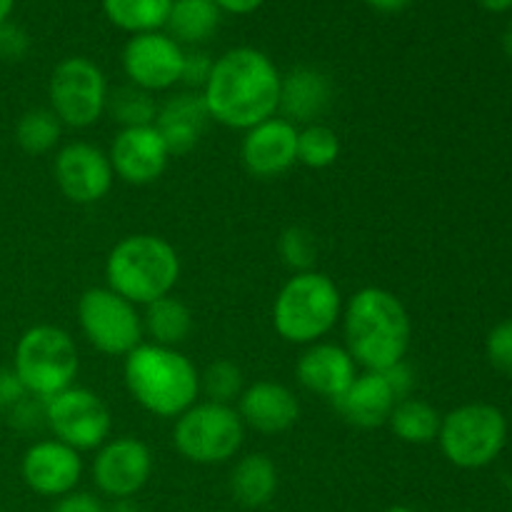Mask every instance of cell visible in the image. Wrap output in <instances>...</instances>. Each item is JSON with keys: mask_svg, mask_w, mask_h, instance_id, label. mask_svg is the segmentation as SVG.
I'll return each mask as SVG.
<instances>
[{"mask_svg": "<svg viewBox=\"0 0 512 512\" xmlns=\"http://www.w3.org/2000/svg\"><path fill=\"white\" fill-rule=\"evenodd\" d=\"M280 78L273 60L255 48H233L213 63L203 100L210 120L233 130H250L278 113Z\"/></svg>", "mask_w": 512, "mask_h": 512, "instance_id": "obj_1", "label": "cell"}, {"mask_svg": "<svg viewBox=\"0 0 512 512\" xmlns=\"http://www.w3.org/2000/svg\"><path fill=\"white\" fill-rule=\"evenodd\" d=\"M345 350L365 370H385L405 360L410 348V315L403 300L385 288L358 290L343 308Z\"/></svg>", "mask_w": 512, "mask_h": 512, "instance_id": "obj_2", "label": "cell"}, {"mask_svg": "<svg viewBox=\"0 0 512 512\" xmlns=\"http://www.w3.org/2000/svg\"><path fill=\"white\" fill-rule=\"evenodd\" d=\"M125 388L155 418H178L198 403L200 373L178 348L140 343L125 355Z\"/></svg>", "mask_w": 512, "mask_h": 512, "instance_id": "obj_3", "label": "cell"}, {"mask_svg": "<svg viewBox=\"0 0 512 512\" xmlns=\"http://www.w3.org/2000/svg\"><path fill=\"white\" fill-rule=\"evenodd\" d=\"M180 278L178 250L160 235H128L110 250L105 280L133 305H150L173 293Z\"/></svg>", "mask_w": 512, "mask_h": 512, "instance_id": "obj_4", "label": "cell"}, {"mask_svg": "<svg viewBox=\"0 0 512 512\" xmlns=\"http://www.w3.org/2000/svg\"><path fill=\"white\" fill-rule=\"evenodd\" d=\"M343 315V295L333 278L318 270L295 273L273 303V328L285 343H320Z\"/></svg>", "mask_w": 512, "mask_h": 512, "instance_id": "obj_5", "label": "cell"}, {"mask_svg": "<svg viewBox=\"0 0 512 512\" xmlns=\"http://www.w3.org/2000/svg\"><path fill=\"white\" fill-rule=\"evenodd\" d=\"M80 360L75 340L58 325H33L15 343L13 370L35 398H53L70 388Z\"/></svg>", "mask_w": 512, "mask_h": 512, "instance_id": "obj_6", "label": "cell"}, {"mask_svg": "<svg viewBox=\"0 0 512 512\" xmlns=\"http://www.w3.org/2000/svg\"><path fill=\"white\" fill-rule=\"evenodd\" d=\"M245 440V423L233 405L195 403L178 415L173 445L185 460L198 465H218L235 458Z\"/></svg>", "mask_w": 512, "mask_h": 512, "instance_id": "obj_7", "label": "cell"}, {"mask_svg": "<svg viewBox=\"0 0 512 512\" xmlns=\"http://www.w3.org/2000/svg\"><path fill=\"white\" fill-rule=\"evenodd\" d=\"M440 450L453 465L478 470L493 463L508 440V423L495 405H460L440 423Z\"/></svg>", "mask_w": 512, "mask_h": 512, "instance_id": "obj_8", "label": "cell"}, {"mask_svg": "<svg viewBox=\"0 0 512 512\" xmlns=\"http://www.w3.org/2000/svg\"><path fill=\"white\" fill-rule=\"evenodd\" d=\"M50 110L63 125L75 130L98 123L108 105V80L103 70L83 55H73L55 65L48 83Z\"/></svg>", "mask_w": 512, "mask_h": 512, "instance_id": "obj_9", "label": "cell"}, {"mask_svg": "<svg viewBox=\"0 0 512 512\" xmlns=\"http://www.w3.org/2000/svg\"><path fill=\"white\" fill-rule=\"evenodd\" d=\"M78 323L88 343L113 358H125L145 335L138 308L110 288H90L80 295Z\"/></svg>", "mask_w": 512, "mask_h": 512, "instance_id": "obj_10", "label": "cell"}, {"mask_svg": "<svg viewBox=\"0 0 512 512\" xmlns=\"http://www.w3.org/2000/svg\"><path fill=\"white\" fill-rule=\"evenodd\" d=\"M45 423L53 430L55 440L78 453L98 450L105 440H110L113 428V418L103 398L78 385H70L63 393L45 400Z\"/></svg>", "mask_w": 512, "mask_h": 512, "instance_id": "obj_11", "label": "cell"}, {"mask_svg": "<svg viewBox=\"0 0 512 512\" xmlns=\"http://www.w3.org/2000/svg\"><path fill=\"white\" fill-rule=\"evenodd\" d=\"M153 473V455L143 440L133 435L105 440L93 460V480L103 495L125 500L138 495Z\"/></svg>", "mask_w": 512, "mask_h": 512, "instance_id": "obj_12", "label": "cell"}, {"mask_svg": "<svg viewBox=\"0 0 512 512\" xmlns=\"http://www.w3.org/2000/svg\"><path fill=\"white\" fill-rule=\"evenodd\" d=\"M183 45L175 43L168 33H140L125 43L123 70L130 78V85L143 88L148 93L170 90L180 83L183 73Z\"/></svg>", "mask_w": 512, "mask_h": 512, "instance_id": "obj_13", "label": "cell"}, {"mask_svg": "<svg viewBox=\"0 0 512 512\" xmlns=\"http://www.w3.org/2000/svg\"><path fill=\"white\" fill-rule=\"evenodd\" d=\"M53 175L60 193L75 205H90L103 200L110 193L115 178L108 153L95 148L93 143H83V140H75L58 150Z\"/></svg>", "mask_w": 512, "mask_h": 512, "instance_id": "obj_14", "label": "cell"}, {"mask_svg": "<svg viewBox=\"0 0 512 512\" xmlns=\"http://www.w3.org/2000/svg\"><path fill=\"white\" fill-rule=\"evenodd\" d=\"M20 475L35 495L63 498L73 493L83 478V458L60 440H38L25 450Z\"/></svg>", "mask_w": 512, "mask_h": 512, "instance_id": "obj_15", "label": "cell"}, {"mask_svg": "<svg viewBox=\"0 0 512 512\" xmlns=\"http://www.w3.org/2000/svg\"><path fill=\"white\" fill-rule=\"evenodd\" d=\"M240 158L253 178H278L298 163V128L285 118H268L245 130Z\"/></svg>", "mask_w": 512, "mask_h": 512, "instance_id": "obj_16", "label": "cell"}, {"mask_svg": "<svg viewBox=\"0 0 512 512\" xmlns=\"http://www.w3.org/2000/svg\"><path fill=\"white\" fill-rule=\"evenodd\" d=\"M113 173L128 185H150L168 168V145L160 138L155 125L145 128H123L110 145Z\"/></svg>", "mask_w": 512, "mask_h": 512, "instance_id": "obj_17", "label": "cell"}, {"mask_svg": "<svg viewBox=\"0 0 512 512\" xmlns=\"http://www.w3.org/2000/svg\"><path fill=\"white\" fill-rule=\"evenodd\" d=\"M238 415L248 428L263 435H278L298 423L300 403L283 383L258 380L240 393Z\"/></svg>", "mask_w": 512, "mask_h": 512, "instance_id": "obj_18", "label": "cell"}, {"mask_svg": "<svg viewBox=\"0 0 512 512\" xmlns=\"http://www.w3.org/2000/svg\"><path fill=\"white\" fill-rule=\"evenodd\" d=\"M330 403H333L335 413L345 423L370 430L388 425V418L398 398H395L393 388H390L380 370H365V373L355 375L353 383L338 398L330 400Z\"/></svg>", "mask_w": 512, "mask_h": 512, "instance_id": "obj_19", "label": "cell"}, {"mask_svg": "<svg viewBox=\"0 0 512 512\" xmlns=\"http://www.w3.org/2000/svg\"><path fill=\"white\" fill-rule=\"evenodd\" d=\"M358 363L353 355L335 343H313L308 345L295 365L300 385L320 398L335 400L358 375Z\"/></svg>", "mask_w": 512, "mask_h": 512, "instance_id": "obj_20", "label": "cell"}, {"mask_svg": "<svg viewBox=\"0 0 512 512\" xmlns=\"http://www.w3.org/2000/svg\"><path fill=\"white\" fill-rule=\"evenodd\" d=\"M208 105H205L203 93H178L173 98L165 100L158 108V118H155V130L160 138L168 145L170 158L178 155H188L200 143L208 128Z\"/></svg>", "mask_w": 512, "mask_h": 512, "instance_id": "obj_21", "label": "cell"}, {"mask_svg": "<svg viewBox=\"0 0 512 512\" xmlns=\"http://www.w3.org/2000/svg\"><path fill=\"white\" fill-rule=\"evenodd\" d=\"M333 100V83L318 68L300 65L280 78L278 110L290 123H315Z\"/></svg>", "mask_w": 512, "mask_h": 512, "instance_id": "obj_22", "label": "cell"}, {"mask_svg": "<svg viewBox=\"0 0 512 512\" xmlns=\"http://www.w3.org/2000/svg\"><path fill=\"white\" fill-rule=\"evenodd\" d=\"M230 493L243 508H263L278 493V468L265 453H250L230 473Z\"/></svg>", "mask_w": 512, "mask_h": 512, "instance_id": "obj_23", "label": "cell"}, {"mask_svg": "<svg viewBox=\"0 0 512 512\" xmlns=\"http://www.w3.org/2000/svg\"><path fill=\"white\" fill-rule=\"evenodd\" d=\"M220 8L215 0H173L168 15V35L180 45H200L215 35L220 25Z\"/></svg>", "mask_w": 512, "mask_h": 512, "instance_id": "obj_24", "label": "cell"}, {"mask_svg": "<svg viewBox=\"0 0 512 512\" xmlns=\"http://www.w3.org/2000/svg\"><path fill=\"white\" fill-rule=\"evenodd\" d=\"M190 330H193V313L183 300L165 295V298L145 305L143 333H148L155 345L178 348L180 343L188 340Z\"/></svg>", "mask_w": 512, "mask_h": 512, "instance_id": "obj_25", "label": "cell"}, {"mask_svg": "<svg viewBox=\"0 0 512 512\" xmlns=\"http://www.w3.org/2000/svg\"><path fill=\"white\" fill-rule=\"evenodd\" d=\"M440 423H443V418H440L438 410L418 398L398 400L388 418L395 438L410 445L433 443L440 433Z\"/></svg>", "mask_w": 512, "mask_h": 512, "instance_id": "obj_26", "label": "cell"}, {"mask_svg": "<svg viewBox=\"0 0 512 512\" xmlns=\"http://www.w3.org/2000/svg\"><path fill=\"white\" fill-rule=\"evenodd\" d=\"M173 0H103V10L115 28L125 33H155L168 23Z\"/></svg>", "mask_w": 512, "mask_h": 512, "instance_id": "obj_27", "label": "cell"}, {"mask_svg": "<svg viewBox=\"0 0 512 512\" xmlns=\"http://www.w3.org/2000/svg\"><path fill=\"white\" fill-rule=\"evenodd\" d=\"M158 108L153 93L135 85H123V88L108 93V105L105 113L120 125V128H145V125H155L158 118Z\"/></svg>", "mask_w": 512, "mask_h": 512, "instance_id": "obj_28", "label": "cell"}, {"mask_svg": "<svg viewBox=\"0 0 512 512\" xmlns=\"http://www.w3.org/2000/svg\"><path fill=\"white\" fill-rule=\"evenodd\" d=\"M63 123L50 108H33L20 115L15 125V140L28 155H45L60 143Z\"/></svg>", "mask_w": 512, "mask_h": 512, "instance_id": "obj_29", "label": "cell"}, {"mask_svg": "<svg viewBox=\"0 0 512 512\" xmlns=\"http://www.w3.org/2000/svg\"><path fill=\"white\" fill-rule=\"evenodd\" d=\"M340 155V138L330 125L310 123L303 130H298V163L305 168L323 170L338 160Z\"/></svg>", "mask_w": 512, "mask_h": 512, "instance_id": "obj_30", "label": "cell"}, {"mask_svg": "<svg viewBox=\"0 0 512 512\" xmlns=\"http://www.w3.org/2000/svg\"><path fill=\"white\" fill-rule=\"evenodd\" d=\"M243 390V370L233 360H215L200 375V393H205L210 403L230 405Z\"/></svg>", "mask_w": 512, "mask_h": 512, "instance_id": "obj_31", "label": "cell"}, {"mask_svg": "<svg viewBox=\"0 0 512 512\" xmlns=\"http://www.w3.org/2000/svg\"><path fill=\"white\" fill-rule=\"evenodd\" d=\"M278 253L280 258H283V263L288 265L295 275V273H308V270H313L318 248H315V240L310 230L293 225V228H288L283 235H280Z\"/></svg>", "mask_w": 512, "mask_h": 512, "instance_id": "obj_32", "label": "cell"}, {"mask_svg": "<svg viewBox=\"0 0 512 512\" xmlns=\"http://www.w3.org/2000/svg\"><path fill=\"white\" fill-rule=\"evenodd\" d=\"M8 423L13 425L20 433H33V430H40L45 423V400L35 398V395H25L20 403H15L13 408L8 410Z\"/></svg>", "mask_w": 512, "mask_h": 512, "instance_id": "obj_33", "label": "cell"}, {"mask_svg": "<svg viewBox=\"0 0 512 512\" xmlns=\"http://www.w3.org/2000/svg\"><path fill=\"white\" fill-rule=\"evenodd\" d=\"M488 358L500 373L512 375V320H505L490 330Z\"/></svg>", "mask_w": 512, "mask_h": 512, "instance_id": "obj_34", "label": "cell"}, {"mask_svg": "<svg viewBox=\"0 0 512 512\" xmlns=\"http://www.w3.org/2000/svg\"><path fill=\"white\" fill-rule=\"evenodd\" d=\"M213 63L215 60L210 58L205 50H188L183 58V73H180V83H185L188 88L203 90L205 83H208L210 73H213Z\"/></svg>", "mask_w": 512, "mask_h": 512, "instance_id": "obj_35", "label": "cell"}, {"mask_svg": "<svg viewBox=\"0 0 512 512\" xmlns=\"http://www.w3.org/2000/svg\"><path fill=\"white\" fill-rule=\"evenodd\" d=\"M30 50V35L25 33L20 25L5 23L0 25V60L8 63H18L28 55Z\"/></svg>", "mask_w": 512, "mask_h": 512, "instance_id": "obj_36", "label": "cell"}, {"mask_svg": "<svg viewBox=\"0 0 512 512\" xmlns=\"http://www.w3.org/2000/svg\"><path fill=\"white\" fill-rule=\"evenodd\" d=\"M380 373L385 375L388 385L393 388L395 398H398V400L410 398V393H413V388H415V373H413V368L405 363V360H400V363H395V365H390V368L380 370Z\"/></svg>", "mask_w": 512, "mask_h": 512, "instance_id": "obj_37", "label": "cell"}, {"mask_svg": "<svg viewBox=\"0 0 512 512\" xmlns=\"http://www.w3.org/2000/svg\"><path fill=\"white\" fill-rule=\"evenodd\" d=\"M30 395L13 368H0V410L8 413L15 403Z\"/></svg>", "mask_w": 512, "mask_h": 512, "instance_id": "obj_38", "label": "cell"}, {"mask_svg": "<svg viewBox=\"0 0 512 512\" xmlns=\"http://www.w3.org/2000/svg\"><path fill=\"white\" fill-rule=\"evenodd\" d=\"M50 512H108L105 505L100 503V498H95L93 493H68L63 498H58V503L53 505Z\"/></svg>", "mask_w": 512, "mask_h": 512, "instance_id": "obj_39", "label": "cell"}, {"mask_svg": "<svg viewBox=\"0 0 512 512\" xmlns=\"http://www.w3.org/2000/svg\"><path fill=\"white\" fill-rule=\"evenodd\" d=\"M265 0H215L220 13H235V15H248L263 5Z\"/></svg>", "mask_w": 512, "mask_h": 512, "instance_id": "obj_40", "label": "cell"}, {"mask_svg": "<svg viewBox=\"0 0 512 512\" xmlns=\"http://www.w3.org/2000/svg\"><path fill=\"white\" fill-rule=\"evenodd\" d=\"M370 8H375L378 13H400V10L408 8L413 0H365Z\"/></svg>", "mask_w": 512, "mask_h": 512, "instance_id": "obj_41", "label": "cell"}, {"mask_svg": "<svg viewBox=\"0 0 512 512\" xmlns=\"http://www.w3.org/2000/svg\"><path fill=\"white\" fill-rule=\"evenodd\" d=\"M480 5L493 10V13H503V10L512 8V0H480Z\"/></svg>", "mask_w": 512, "mask_h": 512, "instance_id": "obj_42", "label": "cell"}, {"mask_svg": "<svg viewBox=\"0 0 512 512\" xmlns=\"http://www.w3.org/2000/svg\"><path fill=\"white\" fill-rule=\"evenodd\" d=\"M108 512H140V508L133 503V500L125 498V500H115L113 508H110Z\"/></svg>", "mask_w": 512, "mask_h": 512, "instance_id": "obj_43", "label": "cell"}, {"mask_svg": "<svg viewBox=\"0 0 512 512\" xmlns=\"http://www.w3.org/2000/svg\"><path fill=\"white\" fill-rule=\"evenodd\" d=\"M13 5L15 0H0V25L8 23L10 13H13Z\"/></svg>", "mask_w": 512, "mask_h": 512, "instance_id": "obj_44", "label": "cell"}, {"mask_svg": "<svg viewBox=\"0 0 512 512\" xmlns=\"http://www.w3.org/2000/svg\"><path fill=\"white\" fill-rule=\"evenodd\" d=\"M503 45H505V53H508L510 58H512V23L508 25V30H505V35H503Z\"/></svg>", "mask_w": 512, "mask_h": 512, "instance_id": "obj_45", "label": "cell"}, {"mask_svg": "<svg viewBox=\"0 0 512 512\" xmlns=\"http://www.w3.org/2000/svg\"><path fill=\"white\" fill-rule=\"evenodd\" d=\"M385 512H415L413 508H405V505H393V508H388Z\"/></svg>", "mask_w": 512, "mask_h": 512, "instance_id": "obj_46", "label": "cell"}]
</instances>
